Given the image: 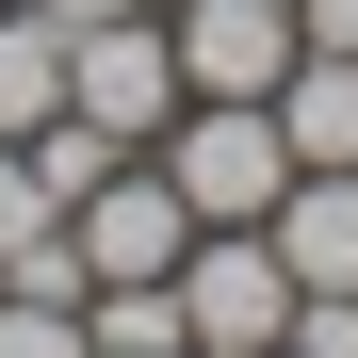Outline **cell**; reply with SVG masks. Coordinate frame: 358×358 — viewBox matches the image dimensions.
<instances>
[{"mask_svg":"<svg viewBox=\"0 0 358 358\" xmlns=\"http://www.w3.org/2000/svg\"><path fill=\"white\" fill-rule=\"evenodd\" d=\"M163 179H179V212H196V228H261V212L293 196V131H277V98H179Z\"/></svg>","mask_w":358,"mask_h":358,"instance_id":"cell-1","label":"cell"},{"mask_svg":"<svg viewBox=\"0 0 358 358\" xmlns=\"http://www.w3.org/2000/svg\"><path fill=\"white\" fill-rule=\"evenodd\" d=\"M66 114L114 131V147H163V131H179V33H163V0L66 33Z\"/></svg>","mask_w":358,"mask_h":358,"instance_id":"cell-2","label":"cell"},{"mask_svg":"<svg viewBox=\"0 0 358 358\" xmlns=\"http://www.w3.org/2000/svg\"><path fill=\"white\" fill-rule=\"evenodd\" d=\"M179 342H196V358H277L293 342L277 228H196V261H179Z\"/></svg>","mask_w":358,"mask_h":358,"instance_id":"cell-3","label":"cell"},{"mask_svg":"<svg viewBox=\"0 0 358 358\" xmlns=\"http://www.w3.org/2000/svg\"><path fill=\"white\" fill-rule=\"evenodd\" d=\"M66 245H82V293H98V277H179V261H196V212H179L163 147H131V163L82 179V196H66Z\"/></svg>","mask_w":358,"mask_h":358,"instance_id":"cell-4","label":"cell"},{"mask_svg":"<svg viewBox=\"0 0 358 358\" xmlns=\"http://www.w3.org/2000/svg\"><path fill=\"white\" fill-rule=\"evenodd\" d=\"M179 98H277L293 82V0H163Z\"/></svg>","mask_w":358,"mask_h":358,"instance_id":"cell-5","label":"cell"},{"mask_svg":"<svg viewBox=\"0 0 358 358\" xmlns=\"http://www.w3.org/2000/svg\"><path fill=\"white\" fill-rule=\"evenodd\" d=\"M261 228H277L293 293H358V163H293V196H277Z\"/></svg>","mask_w":358,"mask_h":358,"instance_id":"cell-6","label":"cell"},{"mask_svg":"<svg viewBox=\"0 0 358 358\" xmlns=\"http://www.w3.org/2000/svg\"><path fill=\"white\" fill-rule=\"evenodd\" d=\"M49 114H66V17L0 0V147H33Z\"/></svg>","mask_w":358,"mask_h":358,"instance_id":"cell-7","label":"cell"},{"mask_svg":"<svg viewBox=\"0 0 358 358\" xmlns=\"http://www.w3.org/2000/svg\"><path fill=\"white\" fill-rule=\"evenodd\" d=\"M277 131H293V163H358V49H293Z\"/></svg>","mask_w":358,"mask_h":358,"instance_id":"cell-8","label":"cell"},{"mask_svg":"<svg viewBox=\"0 0 358 358\" xmlns=\"http://www.w3.org/2000/svg\"><path fill=\"white\" fill-rule=\"evenodd\" d=\"M49 228H66L49 163H33V147H0V261H17V245H49Z\"/></svg>","mask_w":358,"mask_h":358,"instance_id":"cell-9","label":"cell"},{"mask_svg":"<svg viewBox=\"0 0 358 358\" xmlns=\"http://www.w3.org/2000/svg\"><path fill=\"white\" fill-rule=\"evenodd\" d=\"M0 358H98L82 310H49V293H0Z\"/></svg>","mask_w":358,"mask_h":358,"instance_id":"cell-10","label":"cell"},{"mask_svg":"<svg viewBox=\"0 0 358 358\" xmlns=\"http://www.w3.org/2000/svg\"><path fill=\"white\" fill-rule=\"evenodd\" d=\"M293 358H358V293H293Z\"/></svg>","mask_w":358,"mask_h":358,"instance_id":"cell-11","label":"cell"},{"mask_svg":"<svg viewBox=\"0 0 358 358\" xmlns=\"http://www.w3.org/2000/svg\"><path fill=\"white\" fill-rule=\"evenodd\" d=\"M293 49H358V0H293Z\"/></svg>","mask_w":358,"mask_h":358,"instance_id":"cell-12","label":"cell"},{"mask_svg":"<svg viewBox=\"0 0 358 358\" xmlns=\"http://www.w3.org/2000/svg\"><path fill=\"white\" fill-rule=\"evenodd\" d=\"M33 17H66V33H82V17H131V0H33Z\"/></svg>","mask_w":358,"mask_h":358,"instance_id":"cell-13","label":"cell"},{"mask_svg":"<svg viewBox=\"0 0 358 358\" xmlns=\"http://www.w3.org/2000/svg\"><path fill=\"white\" fill-rule=\"evenodd\" d=\"M163 358H196V342H163Z\"/></svg>","mask_w":358,"mask_h":358,"instance_id":"cell-14","label":"cell"},{"mask_svg":"<svg viewBox=\"0 0 358 358\" xmlns=\"http://www.w3.org/2000/svg\"><path fill=\"white\" fill-rule=\"evenodd\" d=\"M277 358H293V342H277Z\"/></svg>","mask_w":358,"mask_h":358,"instance_id":"cell-15","label":"cell"}]
</instances>
